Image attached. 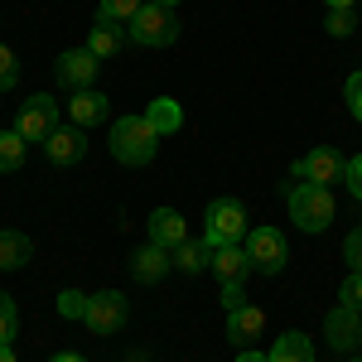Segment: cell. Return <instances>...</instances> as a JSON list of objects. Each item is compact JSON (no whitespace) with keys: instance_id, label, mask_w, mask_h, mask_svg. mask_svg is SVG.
<instances>
[{"instance_id":"cell-10","label":"cell","mask_w":362,"mask_h":362,"mask_svg":"<svg viewBox=\"0 0 362 362\" xmlns=\"http://www.w3.org/2000/svg\"><path fill=\"white\" fill-rule=\"evenodd\" d=\"M324 338H329V348H338V353L358 348L362 343V314L353 305H334L324 314Z\"/></svg>"},{"instance_id":"cell-13","label":"cell","mask_w":362,"mask_h":362,"mask_svg":"<svg viewBox=\"0 0 362 362\" xmlns=\"http://www.w3.org/2000/svg\"><path fill=\"white\" fill-rule=\"evenodd\" d=\"M169 266H174V256H169L165 247H155V242H145V247L131 256V276L140 280V285H155V280L169 276Z\"/></svg>"},{"instance_id":"cell-2","label":"cell","mask_w":362,"mask_h":362,"mask_svg":"<svg viewBox=\"0 0 362 362\" xmlns=\"http://www.w3.org/2000/svg\"><path fill=\"white\" fill-rule=\"evenodd\" d=\"M285 203H290V218H295V227H305V232H324V227L334 223V194H329L324 184H309V179H300V184H290Z\"/></svg>"},{"instance_id":"cell-21","label":"cell","mask_w":362,"mask_h":362,"mask_svg":"<svg viewBox=\"0 0 362 362\" xmlns=\"http://www.w3.org/2000/svg\"><path fill=\"white\" fill-rule=\"evenodd\" d=\"M169 256H174V271H184V276H198V271H203V266H208V256H213V247H208V242H203V237H189V242H184V247H174L169 251Z\"/></svg>"},{"instance_id":"cell-14","label":"cell","mask_w":362,"mask_h":362,"mask_svg":"<svg viewBox=\"0 0 362 362\" xmlns=\"http://www.w3.org/2000/svg\"><path fill=\"white\" fill-rule=\"evenodd\" d=\"M261 334H266V314H261L256 305H242V309L227 314V338H232L237 348H251Z\"/></svg>"},{"instance_id":"cell-30","label":"cell","mask_w":362,"mask_h":362,"mask_svg":"<svg viewBox=\"0 0 362 362\" xmlns=\"http://www.w3.org/2000/svg\"><path fill=\"white\" fill-rule=\"evenodd\" d=\"M343 184H348V194L362 203V155H353V160L343 165Z\"/></svg>"},{"instance_id":"cell-34","label":"cell","mask_w":362,"mask_h":362,"mask_svg":"<svg viewBox=\"0 0 362 362\" xmlns=\"http://www.w3.org/2000/svg\"><path fill=\"white\" fill-rule=\"evenodd\" d=\"M324 10H358V0H324Z\"/></svg>"},{"instance_id":"cell-5","label":"cell","mask_w":362,"mask_h":362,"mask_svg":"<svg viewBox=\"0 0 362 362\" xmlns=\"http://www.w3.org/2000/svg\"><path fill=\"white\" fill-rule=\"evenodd\" d=\"M247 261H251L256 276H280L285 261H290V247H285V237H280L276 227H251L247 232Z\"/></svg>"},{"instance_id":"cell-11","label":"cell","mask_w":362,"mask_h":362,"mask_svg":"<svg viewBox=\"0 0 362 362\" xmlns=\"http://www.w3.org/2000/svg\"><path fill=\"white\" fill-rule=\"evenodd\" d=\"M44 155H49V165H78L87 155V131L83 126H58L54 136L44 140Z\"/></svg>"},{"instance_id":"cell-29","label":"cell","mask_w":362,"mask_h":362,"mask_svg":"<svg viewBox=\"0 0 362 362\" xmlns=\"http://www.w3.org/2000/svg\"><path fill=\"white\" fill-rule=\"evenodd\" d=\"M338 305H353L362 314V271H353V276L343 280V290H338Z\"/></svg>"},{"instance_id":"cell-18","label":"cell","mask_w":362,"mask_h":362,"mask_svg":"<svg viewBox=\"0 0 362 362\" xmlns=\"http://www.w3.org/2000/svg\"><path fill=\"white\" fill-rule=\"evenodd\" d=\"M145 121H150V126L160 131V140H165V136H174V131L184 126V107H179L174 97H155V102L145 107Z\"/></svg>"},{"instance_id":"cell-6","label":"cell","mask_w":362,"mask_h":362,"mask_svg":"<svg viewBox=\"0 0 362 362\" xmlns=\"http://www.w3.org/2000/svg\"><path fill=\"white\" fill-rule=\"evenodd\" d=\"M126 319H131V300H126L121 290H97V295H87L83 324L92 334H121Z\"/></svg>"},{"instance_id":"cell-23","label":"cell","mask_w":362,"mask_h":362,"mask_svg":"<svg viewBox=\"0 0 362 362\" xmlns=\"http://www.w3.org/2000/svg\"><path fill=\"white\" fill-rule=\"evenodd\" d=\"M140 10L145 0H97V20H112V25H131Z\"/></svg>"},{"instance_id":"cell-9","label":"cell","mask_w":362,"mask_h":362,"mask_svg":"<svg viewBox=\"0 0 362 362\" xmlns=\"http://www.w3.org/2000/svg\"><path fill=\"white\" fill-rule=\"evenodd\" d=\"M343 165H348V160H343L338 150H329V145H319V150H309V155H300L290 174H295V179H309V184H324V189H329V184H338V179H343Z\"/></svg>"},{"instance_id":"cell-19","label":"cell","mask_w":362,"mask_h":362,"mask_svg":"<svg viewBox=\"0 0 362 362\" xmlns=\"http://www.w3.org/2000/svg\"><path fill=\"white\" fill-rule=\"evenodd\" d=\"M29 256H34V242L25 232H0V271H25Z\"/></svg>"},{"instance_id":"cell-8","label":"cell","mask_w":362,"mask_h":362,"mask_svg":"<svg viewBox=\"0 0 362 362\" xmlns=\"http://www.w3.org/2000/svg\"><path fill=\"white\" fill-rule=\"evenodd\" d=\"M97 63H102V58H92L87 49H68V54H58V63H54V83L68 87V92H87L92 78L102 73Z\"/></svg>"},{"instance_id":"cell-36","label":"cell","mask_w":362,"mask_h":362,"mask_svg":"<svg viewBox=\"0 0 362 362\" xmlns=\"http://www.w3.org/2000/svg\"><path fill=\"white\" fill-rule=\"evenodd\" d=\"M0 362H20V358H15V348H10V343H0Z\"/></svg>"},{"instance_id":"cell-15","label":"cell","mask_w":362,"mask_h":362,"mask_svg":"<svg viewBox=\"0 0 362 362\" xmlns=\"http://www.w3.org/2000/svg\"><path fill=\"white\" fill-rule=\"evenodd\" d=\"M208 271L223 280H247L251 276V261H247V247H213V256H208Z\"/></svg>"},{"instance_id":"cell-26","label":"cell","mask_w":362,"mask_h":362,"mask_svg":"<svg viewBox=\"0 0 362 362\" xmlns=\"http://www.w3.org/2000/svg\"><path fill=\"white\" fill-rule=\"evenodd\" d=\"M15 78H20V58H15V49H5V44H0V92H10Z\"/></svg>"},{"instance_id":"cell-28","label":"cell","mask_w":362,"mask_h":362,"mask_svg":"<svg viewBox=\"0 0 362 362\" xmlns=\"http://www.w3.org/2000/svg\"><path fill=\"white\" fill-rule=\"evenodd\" d=\"M343 261H348V271H362V227L343 237Z\"/></svg>"},{"instance_id":"cell-22","label":"cell","mask_w":362,"mask_h":362,"mask_svg":"<svg viewBox=\"0 0 362 362\" xmlns=\"http://www.w3.org/2000/svg\"><path fill=\"white\" fill-rule=\"evenodd\" d=\"M25 155H29V140L20 131H5L0 136V174H15V169L25 165Z\"/></svg>"},{"instance_id":"cell-27","label":"cell","mask_w":362,"mask_h":362,"mask_svg":"<svg viewBox=\"0 0 362 362\" xmlns=\"http://www.w3.org/2000/svg\"><path fill=\"white\" fill-rule=\"evenodd\" d=\"M353 29H358V15L353 10H329V34L334 39H348Z\"/></svg>"},{"instance_id":"cell-31","label":"cell","mask_w":362,"mask_h":362,"mask_svg":"<svg viewBox=\"0 0 362 362\" xmlns=\"http://www.w3.org/2000/svg\"><path fill=\"white\" fill-rule=\"evenodd\" d=\"M247 305V280H227L223 285V309L232 314V309H242Z\"/></svg>"},{"instance_id":"cell-12","label":"cell","mask_w":362,"mask_h":362,"mask_svg":"<svg viewBox=\"0 0 362 362\" xmlns=\"http://www.w3.org/2000/svg\"><path fill=\"white\" fill-rule=\"evenodd\" d=\"M145 227H150V242H155V247H165V251H174V247H184V242H189V223H184L174 208H155Z\"/></svg>"},{"instance_id":"cell-17","label":"cell","mask_w":362,"mask_h":362,"mask_svg":"<svg viewBox=\"0 0 362 362\" xmlns=\"http://www.w3.org/2000/svg\"><path fill=\"white\" fill-rule=\"evenodd\" d=\"M92 58H116L121 49H126V29H116L112 20H97L92 25V34H87V44H83Z\"/></svg>"},{"instance_id":"cell-37","label":"cell","mask_w":362,"mask_h":362,"mask_svg":"<svg viewBox=\"0 0 362 362\" xmlns=\"http://www.w3.org/2000/svg\"><path fill=\"white\" fill-rule=\"evenodd\" d=\"M155 5H169V10H174V5H179V0H155Z\"/></svg>"},{"instance_id":"cell-33","label":"cell","mask_w":362,"mask_h":362,"mask_svg":"<svg viewBox=\"0 0 362 362\" xmlns=\"http://www.w3.org/2000/svg\"><path fill=\"white\" fill-rule=\"evenodd\" d=\"M237 362H271V353H256V348H237Z\"/></svg>"},{"instance_id":"cell-1","label":"cell","mask_w":362,"mask_h":362,"mask_svg":"<svg viewBox=\"0 0 362 362\" xmlns=\"http://www.w3.org/2000/svg\"><path fill=\"white\" fill-rule=\"evenodd\" d=\"M155 150H160V131L145 121V112L140 116H116L112 121V155H116V165H150L155 160Z\"/></svg>"},{"instance_id":"cell-32","label":"cell","mask_w":362,"mask_h":362,"mask_svg":"<svg viewBox=\"0 0 362 362\" xmlns=\"http://www.w3.org/2000/svg\"><path fill=\"white\" fill-rule=\"evenodd\" d=\"M343 97H348V112L362 121V73H353L348 78V87H343Z\"/></svg>"},{"instance_id":"cell-25","label":"cell","mask_w":362,"mask_h":362,"mask_svg":"<svg viewBox=\"0 0 362 362\" xmlns=\"http://www.w3.org/2000/svg\"><path fill=\"white\" fill-rule=\"evenodd\" d=\"M58 314H63V319H83L87 314V295L83 290H63V295H58Z\"/></svg>"},{"instance_id":"cell-35","label":"cell","mask_w":362,"mask_h":362,"mask_svg":"<svg viewBox=\"0 0 362 362\" xmlns=\"http://www.w3.org/2000/svg\"><path fill=\"white\" fill-rule=\"evenodd\" d=\"M49 362H87V358H83V353H54Z\"/></svg>"},{"instance_id":"cell-3","label":"cell","mask_w":362,"mask_h":362,"mask_svg":"<svg viewBox=\"0 0 362 362\" xmlns=\"http://www.w3.org/2000/svg\"><path fill=\"white\" fill-rule=\"evenodd\" d=\"M126 39L140 44V49H169V44L179 39V20H174V10H169V5L145 0V10L126 25Z\"/></svg>"},{"instance_id":"cell-24","label":"cell","mask_w":362,"mask_h":362,"mask_svg":"<svg viewBox=\"0 0 362 362\" xmlns=\"http://www.w3.org/2000/svg\"><path fill=\"white\" fill-rule=\"evenodd\" d=\"M15 334H20V309L10 295H0V343H15Z\"/></svg>"},{"instance_id":"cell-7","label":"cell","mask_w":362,"mask_h":362,"mask_svg":"<svg viewBox=\"0 0 362 362\" xmlns=\"http://www.w3.org/2000/svg\"><path fill=\"white\" fill-rule=\"evenodd\" d=\"M15 131L29 140V145H44V140L58 131V102L49 92H34L25 107H20V121H15Z\"/></svg>"},{"instance_id":"cell-20","label":"cell","mask_w":362,"mask_h":362,"mask_svg":"<svg viewBox=\"0 0 362 362\" xmlns=\"http://www.w3.org/2000/svg\"><path fill=\"white\" fill-rule=\"evenodd\" d=\"M271 362H314V343H309V334H300V329L280 334L276 348H271Z\"/></svg>"},{"instance_id":"cell-16","label":"cell","mask_w":362,"mask_h":362,"mask_svg":"<svg viewBox=\"0 0 362 362\" xmlns=\"http://www.w3.org/2000/svg\"><path fill=\"white\" fill-rule=\"evenodd\" d=\"M107 107H112V102H107V97H102V92H92V87H87V92H73V102H68V116H73V126H102V121H107Z\"/></svg>"},{"instance_id":"cell-4","label":"cell","mask_w":362,"mask_h":362,"mask_svg":"<svg viewBox=\"0 0 362 362\" xmlns=\"http://www.w3.org/2000/svg\"><path fill=\"white\" fill-rule=\"evenodd\" d=\"M208 247H242L247 242V208L237 198H213L208 203V227H203Z\"/></svg>"}]
</instances>
